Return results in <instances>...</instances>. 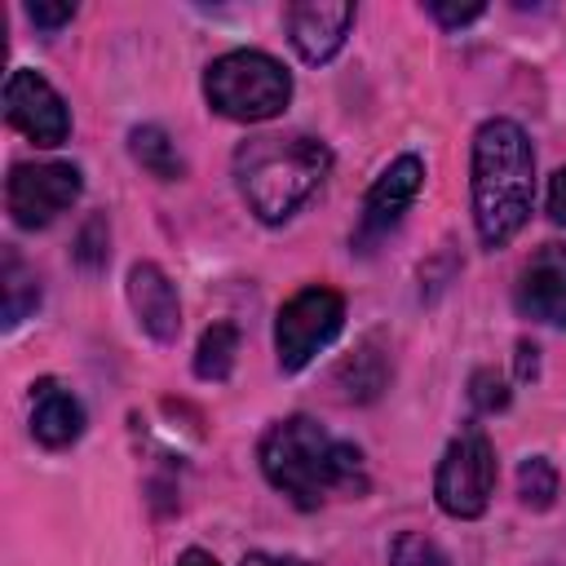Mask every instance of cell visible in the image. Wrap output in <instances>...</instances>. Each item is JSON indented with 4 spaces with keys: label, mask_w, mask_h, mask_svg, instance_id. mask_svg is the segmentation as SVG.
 Returning a JSON list of instances; mask_svg holds the SVG:
<instances>
[{
    "label": "cell",
    "mask_w": 566,
    "mask_h": 566,
    "mask_svg": "<svg viewBox=\"0 0 566 566\" xmlns=\"http://www.w3.org/2000/svg\"><path fill=\"white\" fill-rule=\"evenodd\" d=\"M517 495L526 509H548L557 500V469L548 455H526L522 469H517Z\"/></svg>",
    "instance_id": "obj_18"
},
{
    "label": "cell",
    "mask_w": 566,
    "mask_h": 566,
    "mask_svg": "<svg viewBox=\"0 0 566 566\" xmlns=\"http://www.w3.org/2000/svg\"><path fill=\"white\" fill-rule=\"evenodd\" d=\"M27 18H31L40 31H62V27L75 18V4H40V0H31V4H27Z\"/></svg>",
    "instance_id": "obj_22"
},
{
    "label": "cell",
    "mask_w": 566,
    "mask_h": 566,
    "mask_svg": "<svg viewBox=\"0 0 566 566\" xmlns=\"http://www.w3.org/2000/svg\"><path fill=\"white\" fill-rule=\"evenodd\" d=\"M332 380H336L340 398H349V402H371V398L385 389V380H389V349L380 345V336L358 340V349L336 367Z\"/></svg>",
    "instance_id": "obj_14"
},
{
    "label": "cell",
    "mask_w": 566,
    "mask_h": 566,
    "mask_svg": "<svg viewBox=\"0 0 566 566\" xmlns=\"http://www.w3.org/2000/svg\"><path fill=\"white\" fill-rule=\"evenodd\" d=\"M4 119L35 146H62L71 137V111L62 93L31 66H13L4 80Z\"/></svg>",
    "instance_id": "obj_8"
},
{
    "label": "cell",
    "mask_w": 566,
    "mask_h": 566,
    "mask_svg": "<svg viewBox=\"0 0 566 566\" xmlns=\"http://www.w3.org/2000/svg\"><path fill=\"white\" fill-rule=\"evenodd\" d=\"M111 230H106V217H88L84 221V230H80V239H75V261L84 265V270H102L106 265V256H111Z\"/></svg>",
    "instance_id": "obj_20"
},
{
    "label": "cell",
    "mask_w": 566,
    "mask_h": 566,
    "mask_svg": "<svg viewBox=\"0 0 566 566\" xmlns=\"http://www.w3.org/2000/svg\"><path fill=\"white\" fill-rule=\"evenodd\" d=\"M469 398H473V407L478 411H504L509 407V385H504V376L495 371V367H478L473 376H469Z\"/></svg>",
    "instance_id": "obj_21"
},
{
    "label": "cell",
    "mask_w": 566,
    "mask_h": 566,
    "mask_svg": "<svg viewBox=\"0 0 566 566\" xmlns=\"http://www.w3.org/2000/svg\"><path fill=\"white\" fill-rule=\"evenodd\" d=\"M0 283H4V327H18V323L40 305V279H35V270L22 261L18 248H4Z\"/></svg>",
    "instance_id": "obj_16"
},
{
    "label": "cell",
    "mask_w": 566,
    "mask_h": 566,
    "mask_svg": "<svg viewBox=\"0 0 566 566\" xmlns=\"http://www.w3.org/2000/svg\"><path fill=\"white\" fill-rule=\"evenodd\" d=\"M429 9V18H438L442 27H464V22H473V18H482V4H424Z\"/></svg>",
    "instance_id": "obj_23"
},
{
    "label": "cell",
    "mask_w": 566,
    "mask_h": 566,
    "mask_svg": "<svg viewBox=\"0 0 566 566\" xmlns=\"http://www.w3.org/2000/svg\"><path fill=\"white\" fill-rule=\"evenodd\" d=\"M80 433H84V407H80V398L66 385H57L53 376L35 380L31 385V438L40 447H49V451H62Z\"/></svg>",
    "instance_id": "obj_13"
},
{
    "label": "cell",
    "mask_w": 566,
    "mask_h": 566,
    "mask_svg": "<svg viewBox=\"0 0 566 566\" xmlns=\"http://www.w3.org/2000/svg\"><path fill=\"white\" fill-rule=\"evenodd\" d=\"M548 217L557 226H566V168H557L553 181H548Z\"/></svg>",
    "instance_id": "obj_24"
},
{
    "label": "cell",
    "mask_w": 566,
    "mask_h": 566,
    "mask_svg": "<svg viewBox=\"0 0 566 566\" xmlns=\"http://www.w3.org/2000/svg\"><path fill=\"white\" fill-rule=\"evenodd\" d=\"M469 190L478 239L486 248H504L526 226L535 203V150L522 124L504 115L478 124L469 155Z\"/></svg>",
    "instance_id": "obj_2"
},
{
    "label": "cell",
    "mask_w": 566,
    "mask_h": 566,
    "mask_svg": "<svg viewBox=\"0 0 566 566\" xmlns=\"http://www.w3.org/2000/svg\"><path fill=\"white\" fill-rule=\"evenodd\" d=\"M239 566H314L305 557H287V553H248Z\"/></svg>",
    "instance_id": "obj_25"
},
{
    "label": "cell",
    "mask_w": 566,
    "mask_h": 566,
    "mask_svg": "<svg viewBox=\"0 0 566 566\" xmlns=\"http://www.w3.org/2000/svg\"><path fill=\"white\" fill-rule=\"evenodd\" d=\"M491 495H495V447L482 433V424H464L438 460L433 500L447 517L473 522V517L486 513Z\"/></svg>",
    "instance_id": "obj_5"
},
{
    "label": "cell",
    "mask_w": 566,
    "mask_h": 566,
    "mask_svg": "<svg viewBox=\"0 0 566 566\" xmlns=\"http://www.w3.org/2000/svg\"><path fill=\"white\" fill-rule=\"evenodd\" d=\"M389 566H451L447 553L420 535V531H398L394 544H389Z\"/></svg>",
    "instance_id": "obj_19"
},
{
    "label": "cell",
    "mask_w": 566,
    "mask_h": 566,
    "mask_svg": "<svg viewBox=\"0 0 566 566\" xmlns=\"http://www.w3.org/2000/svg\"><path fill=\"white\" fill-rule=\"evenodd\" d=\"M513 305L531 323L566 332V243H539L517 274Z\"/></svg>",
    "instance_id": "obj_10"
},
{
    "label": "cell",
    "mask_w": 566,
    "mask_h": 566,
    "mask_svg": "<svg viewBox=\"0 0 566 566\" xmlns=\"http://www.w3.org/2000/svg\"><path fill=\"white\" fill-rule=\"evenodd\" d=\"M203 97L217 115L234 124H265L287 111L292 102V75L279 57L261 49H230L208 62L203 71Z\"/></svg>",
    "instance_id": "obj_4"
},
{
    "label": "cell",
    "mask_w": 566,
    "mask_h": 566,
    "mask_svg": "<svg viewBox=\"0 0 566 566\" xmlns=\"http://www.w3.org/2000/svg\"><path fill=\"white\" fill-rule=\"evenodd\" d=\"M332 172V146L310 133L248 137L234 150V186L248 212L265 226L287 221Z\"/></svg>",
    "instance_id": "obj_3"
},
{
    "label": "cell",
    "mask_w": 566,
    "mask_h": 566,
    "mask_svg": "<svg viewBox=\"0 0 566 566\" xmlns=\"http://www.w3.org/2000/svg\"><path fill=\"white\" fill-rule=\"evenodd\" d=\"M261 473L274 491H283L296 509H318L332 495H363L367 464L363 451L336 433H327L314 416L274 420L256 447Z\"/></svg>",
    "instance_id": "obj_1"
},
{
    "label": "cell",
    "mask_w": 566,
    "mask_h": 566,
    "mask_svg": "<svg viewBox=\"0 0 566 566\" xmlns=\"http://www.w3.org/2000/svg\"><path fill=\"white\" fill-rule=\"evenodd\" d=\"M535 354H539L535 345H526V340L517 345V376H522V380H531V376L539 371V358H535Z\"/></svg>",
    "instance_id": "obj_26"
},
{
    "label": "cell",
    "mask_w": 566,
    "mask_h": 566,
    "mask_svg": "<svg viewBox=\"0 0 566 566\" xmlns=\"http://www.w3.org/2000/svg\"><path fill=\"white\" fill-rule=\"evenodd\" d=\"M345 327V296L327 283H310L296 296H287L274 314V354L279 371H301L314 363L318 349H327Z\"/></svg>",
    "instance_id": "obj_6"
},
{
    "label": "cell",
    "mask_w": 566,
    "mask_h": 566,
    "mask_svg": "<svg viewBox=\"0 0 566 566\" xmlns=\"http://www.w3.org/2000/svg\"><path fill=\"white\" fill-rule=\"evenodd\" d=\"M239 358V327L234 323H212L199 345H195V376L199 380H226Z\"/></svg>",
    "instance_id": "obj_17"
},
{
    "label": "cell",
    "mask_w": 566,
    "mask_h": 566,
    "mask_svg": "<svg viewBox=\"0 0 566 566\" xmlns=\"http://www.w3.org/2000/svg\"><path fill=\"white\" fill-rule=\"evenodd\" d=\"M177 566H221L212 553H203V548H186L181 557H177Z\"/></svg>",
    "instance_id": "obj_27"
},
{
    "label": "cell",
    "mask_w": 566,
    "mask_h": 566,
    "mask_svg": "<svg viewBox=\"0 0 566 566\" xmlns=\"http://www.w3.org/2000/svg\"><path fill=\"white\" fill-rule=\"evenodd\" d=\"M80 190H84V177L75 164H62V159L13 164L4 181V203L22 230H44L80 199Z\"/></svg>",
    "instance_id": "obj_7"
},
{
    "label": "cell",
    "mask_w": 566,
    "mask_h": 566,
    "mask_svg": "<svg viewBox=\"0 0 566 566\" xmlns=\"http://www.w3.org/2000/svg\"><path fill=\"white\" fill-rule=\"evenodd\" d=\"M128 155L155 177V181H177L186 172V159L177 155L172 137L159 128V124H137L128 133Z\"/></svg>",
    "instance_id": "obj_15"
},
{
    "label": "cell",
    "mask_w": 566,
    "mask_h": 566,
    "mask_svg": "<svg viewBox=\"0 0 566 566\" xmlns=\"http://www.w3.org/2000/svg\"><path fill=\"white\" fill-rule=\"evenodd\" d=\"M420 186H424V164H420V155H398V159L371 181V190L363 195L354 248H358V252H371L380 239H389V234L402 226L407 208L416 203Z\"/></svg>",
    "instance_id": "obj_9"
},
{
    "label": "cell",
    "mask_w": 566,
    "mask_h": 566,
    "mask_svg": "<svg viewBox=\"0 0 566 566\" xmlns=\"http://www.w3.org/2000/svg\"><path fill=\"white\" fill-rule=\"evenodd\" d=\"M128 305L137 314V327L150 340L172 345L181 336V301H177V287H172V279L155 261H137L128 270Z\"/></svg>",
    "instance_id": "obj_12"
},
{
    "label": "cell",
    "mask_w": 566,
    "mask_h": 566,
    "mask_svg": "<svg viewBox=\"0 0 566 566\" xmlns=\"http://www.w3.org/2000/svg\"><path fill=\"white\" fill-rule=\"evenodd\" d=\"M354 18H358V9H354V4L301 0V4H292V9H287V18H283V22H287V40H292V49L301 53V62L323 66V62H332V57L345 49Z\"/></svg>",
    "instance_id": "obj_11"
}]
</instances>
